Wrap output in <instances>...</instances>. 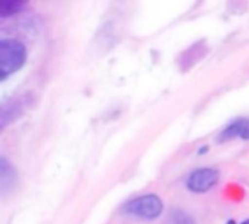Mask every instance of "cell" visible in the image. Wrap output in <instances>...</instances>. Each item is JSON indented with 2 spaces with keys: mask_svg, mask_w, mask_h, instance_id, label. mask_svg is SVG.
I'll list each match as a JSON object with an SVG mask.
<instances>
[{
  "mask_svg": "<svg viewBox=\"0 0 249 224\" xmlns=\"http://www.w3.org/2000/svg\"><path fill=\"white\" fill-rule=\"evenodd\" d=\"M26 47L18 39L0 41V80L20 70L26 63Z\"/></svg>",
  "mask_w": 249,
  "mask_h": 224,
  "instance_id": "cell-1",
  "label": "cell"
},
{
  "mask_svg": "<svg viewBox=\"0 0 249 224\" xmlns=\"http://www.w3.org/2000/svg\"><path fill=\"white\" fill-rule=\"evenodd\" d=\"M124 211H125V214L137 217V219L155 220L162 214L163 203L158 195L147 194V195H142L139 198L128 201L124 206Z\"/></svg>",
  "mask_w": 249,
  "mask_h": 224,
  "instance_id": "cell-2",
  "label": "cell"
},
{
  "mask_svg": "<svg viewBox=\"0 0 249 224\" xmlns=\"http://www.w3.org/2000/svg\"><path fill=\"white\" fill-rule=\"evenodd\" d=\"M219 181V172L213 168H201L190 173L187 178V188L191 192L203 194L210 191Z\"/></svg>",
  "mask_w": 249,
  "mask_h": 224,
  "instance_id": "cell-3",
  "label": "cell"
},
{
  "mask_svg": "<svg viewBox=\"0 0 249 224\" xmlns=\"http://www.w3.org/2000/svg\"><path fill=\"white\" fill-rule=\"evenodd\" d=\"M233 138H244L249 140V120L239 118L233 122H231L228 127H225L219 136H217V143H226Z\"/></svg>",
  "mask_w": 249,
  "mask_h": 224,
  "instance_id": "cell-4",
  "label": "cell"
},
{
  "mask_svg": "<svg viewBox=\"0 0 249 224\" xmlns=\"http://www.w3.org/2000/svg\"><path fill=\"white\" fill-rule=\"evenodd\" d=\"M22 114V103L19 101H9L3 103L1 114H0V127L4 128L7 122L15 121Z\"/></svg>",
  "mask_w": 249,
  "mask_h": 224,
  "instance_id": "cell-5",
  "label": "cell"
},
{
  "mask_svg": "<svg viewBox=\"0 0 249 224\" xmlns=\"http://www.w3.org/2000/svg\"><path fill=\"white\" fill-rule=\"evenodd\" d=\"M15 178H16L15 169L12 168V165L7 163V160L4 157H1L0 159V185H1L3 194L7 191L9 187H12Z\"/></svg>",
  "mask_w": 249,
  "mask_h": 224,
  "instance_id": "cell-6",
  "label": "cell"
},
{
  "mask_svg": "<svg viewBox=\"0 0 249 224\" xmlns=\"http://www.w3.org/2000/svg\"><path fill=\"white\" fill-rule=\"evenodd\" d=\"M25 3L26 1H22V0H1L0 1V16L7 17V16H13L16 13H19L25 7Z\"/></svg>",
  "mask_w": 249,
  "mask_h": 224,
  "instance_id": "cell-7",
  "label": "cell"
},
{
  "mask_svg": "<svg viewBox=\"0 0 249 224\" xmlns=\"http://www.w3.org/2000/svg\"><path fill=\"white\" fill-rule=\"evenodd\" d=\"M168 224H196V223H194V220H193L187 213H184V211H181V210H177V211H174V213L171 214V217H169V223Z\"/></svg>",
  "mask_w": 249,
  "mask_h": 224,
  "instance_id": "cell-8",
  "label": "cell"
},
{
  "mask_svg": "<svg viewBox=\"0 0 249 224\" xmlns=\"http://www.w3.org/2000/svg\"><path fill=\"white\" fill-rule=\"evenodd\" d=\"M207 152H209V146H203V147H200V149H198V152H197V153H198L200 156H203V155H206Z\"/></svg>",
  "mask_w": 249,
  "mask_h": 224,
  "instance_id": "cell-9",
  "label": "cell"
},
{
  "mask_svg": "<svg viewBox=\"0 0 249 224\" xmlns=\"http://www.w3.org/2000/svg\"><path fill=\"white\" fill-rule=\"evenodd\" d=\"M226 224H236V222H235V220H229Z\"/></svg>",
  "mask_w": 249,
  "mask_h": 224,
  "instance_id": "cell-10",
  "label": "cell"
},
{
  "mask_svg": "<svg viewBox=\"0 0 249 224\" xmlns=\"http://www.w3.org/2000/svg\"><path fill=\"white\" fill-rule=\"evenodd\" d=\"M241 224H249V219H248V220H245V222H242Z\"/></svg>",
  "mask_w": 249,
  "mask_h": 224,
  "instance_id": "cell-11",
  "label": "cell"
}]
</instances>
